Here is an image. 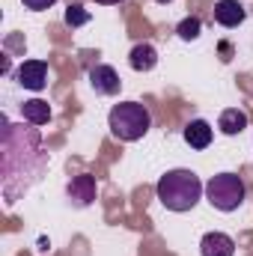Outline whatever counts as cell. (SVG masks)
I'll list each match as a JSON object with an SVG mask.
<instances>
[{
    "label": "cell",
    "instance_id": "obj_1",
    "mask_svg": "<svg viewBox=\"0 0 253 256\" xmlns=\"http://www.w3.org/2000/svg\"><path fill=\"white\" fill-rule=\"evenodd\" d=\"M202 191L206 188H202L200 176L190 173V170H170L155 185V194H158L161 206L170 208V212H190L200 202Z\"/></svg>",
    "mask_w": 253,
    "mask_h": 256
},
{
    "label": "cell",
    "instance_id": "obj_2",
    "mask_svg": "<svg viewBox=\"0 0 253 256\" xmlns=\"http://www.w3.org/2000/svg\"><path fill=\"white\" fill-rule=\"evenodd\" d=\"M108 126L114 131V137L126 140V143H134L140 140L149 126H152V116L149 110L140 104V102H122V104H114L110 114H108Z\"/></svg>",
    "mask_w": 253,
    "mask_h": 256
},
{
    "label": "cell",
    "instance_id": "obj_3",
    "mask_svg": "<svg viewBox=\"0 0 253 256\" xmlns=\"http://www.w3.org/2000/svg\"><path fill=\"white\" fill-rule=\"evenodd\" d=\"M244 182L236 173H218L208 179L206 185V200L218 208V212H236L244 202Z\"/></svg>",
    "mask_w": 253,
    "mask_h": 256
},
{
    "label": "cell",
    "instance_id": "obj_4",
    "mask_svg": "<svg viewBox=\"0 0 253 256\" xmlns=\"http://www.w3.org/2000/svg\"><path fill=\"white\" fill-rule=\"evenodd\" d=\"M18 84L24 86V90H33V92H39V90H45V84H48V63L45 60H24V63L18 66Z\"/></svg>",
    "mask_w": 253,
    "mask_h": 256
},
{
    "label": "cell",
    "instance_id": "obj_5",
    "mask_svg": "<svg viewBox=\"0 0 253 256\" xmlns=\"http://www.w3.org/2000/svg\"><path fill=\"white\" fill-rule=\"evenodd\" d=\"M90 84H92V90L98 96H116L120 86H122V80H120L114 66H92L90 68Z\"/></svg>",
    "mask_w": 253,
    "mask_h": 256
},
{
    "label": "cell",
    "instance_id": "obj_6",
    "mask_svg": "<svg viewBox=\"0 0 253 256\" xmlns=\"http://www.w3.org/2000/svg\"><path fill=\"white\" fill-rule=\"evenodd\" d=\"M202 256H236V242L226 232H206L200 242Z\"/></svg>",
    "mask_w": 253,
    "mask_h": 256
},
{
    "label": "cell",
    "instance_id": "obj_7",
    "mask_svg": "<svg viewBox=\"0 0 253 256\" xmlns=\"http://www.w3.org/2000/svg\"><path fill=\"white\" fill-rule=\"evenodd\" d=\"M244 6L238 3V0H218L214 3V21L220 24V27H238L242 21H244Z\"/></svg>",
    "mask_w": 253,
    "mask_h": 256
},
{
    "label": "cell",
    "instance_id": "obj_8",
    "mask_svg": "<svg viewBox=\"0 0 253 256\" xmlns=\"http://www.w3.org/2000/svg\"><path fill=\"white\" fill-rule=\"evenodd\" d=\"M68 196L78 202V206H90L96 200V176L90 173H80L68 182Z\"/></svg>",
    "mask_w": 253,
    "mask_h": 256
},
{
    "label": "cell",
    "instance_id": "obj_9",
    "mask_svg": "<svg viewBox=\"0 0 253 256\" xmlns=\"http://www.w3.org/2000/svg\"><path fill=\"white\" fill-rule=\"evenodd\" d=\"M128 66H131L134 72H152V68L158 66V51H155L149 42H140V45L131 48V54H128Z\"/></svg>",
    "mask_w": 253,
    "mask_h": 256
},
{
    "label": "cell",
    "instance_id": "obj_10",
    "mask_svg": "<svg viewBox=\"0 0 253 256\" xmlns=\"http://www.w3.org/2000/svg\"><path fill=\"white\" fill-rule=\"evenodd\" d=\"M185 143L190 149H208L212 143V126L206 120H190L185 126Z\"/></svg>",
    "mask_w": 253,
    "mask_h": 256
},
{
    "label": "cell",
    "instance_id": "obj_11",
    "mask_svg": "<svg viewBox=\"0 0 253 256\" xmlns=\"http://www.w3.org/2000/svg\"><path fill=\"white\" fill-rule=\"evenodd\" d=\"M218 128L224 131V134H242L244 128H248V114L244 110H238V108H226L224 114H220V120H218Z\"/></svg>",
    "mask_w": 253,
    "mask_h": 256
},
{
    "label": "cell",
    "instance_id": "obj_12",
    "mask_svg": "<svg viewBox=\"0 0 253 256\" xmlns=\"http://www.w3.org/2000/svg\"><path fill=\"white\" fill-rule=\"evenodd\" d=\"M21 116H24L27 122H33V126H45V122L51 120V108H48V102H42V98H30V102L21 104Z\"/></svg>",
    "mask_w": 253,
    "mask_h": 256
},
{
    "label": "cell",
    "instance_id": "obj_13",
    "mask_svg": "<svg viewBox=\"0 0 253 256\" xmlns=\"http://www.w3.org/2000/svg\"><path fill=\"white\" fill-rule=\"evenodd\" d=\"M200 30H202L200 18H185V21H182V24L176 27L179 39H185V42H194V39H200Z\"/></svg>",
    "mask_w": 253,
    "mask_h": 256
},
{
    "label": "cell",
    "instance_id": "obj_14",
    "mask_svg": "<svg viewBox=\"0 0 253 256\" xmlns=\"http://www.w3.org/2000/svg\"><path fill=\"white\" fill-rule=\"evenodd\" d=\"M86 21H90V12H86L84 6L74 3V6L66 9V24H68V27H80V24H86Z\"/></svg>",
    "mask_w": 253,
    "mask_h": 256
},
{
    "label": "cell",
    "instance_id": "obj_15",
    "mask_svg": "<svg viewBox=\"0 0 253 256\" xmlns=\"http://www.w3.org/2000/svg\"><path fill=\"white\" fill-rule=\"evenodd\" d=\"M27 9H33V12H42V9H48V6H54L57 0H21Z\"/></svg>",
    "mask_w": 253,
    "mask_h": 256
},
{
    "label": "cell",
    "instance_id": "obj_16",
    "mask_svg": "<svg viewBox=\"0 0 253 256\" xmlns=\"http://www.w3.org/2000/svg\"><path fill=\"white\" fill-rule=\"evenodd\" d=\"M96 3H104V6H114V3H122V0H96Z\"/></svg>",
    "mask_w": 253,
    "mask_h": 256
},
{
    "label": "cell",
    "instance_id": "obj_17",
    "mask_svg": "<svg viewBox=\"0 0 253 256\" xmlns=\"http://www.w3.org/2000/svg\"><path fill=\"white\" fill-rule=\"evenodd\" d=\"M155 3H170V0H155Z\"/></svg>",
    "mask_w": 253,
    "mask_h": 256
}]
</instances>
